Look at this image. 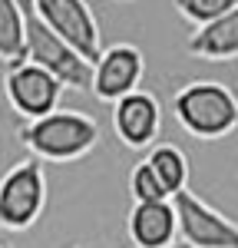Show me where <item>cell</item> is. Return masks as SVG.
Here are the masks:
<instances>
[{"label": "cell", "instance_id": "12", "mask_svg": "<svg viewBox=\"0 0 238 248\" xmlns=\"http://www.w3.org/2000/svg\"><path fill=\"white\" fill-rule=\"evenodd\" d=\"M27 60V10L17 0H0V63Z\"/></svg>", "mask_w": 238, "mask_h": 248}, {"label": "cell", "instance_id": "11", "mask_svg": "<svg viewBox=\"0 0 238 248\" xmlns=\"http://www.w3.org/2000/svg\"><path fill=\"white\" fill-rule=\"evenodd\" d=\"M189 53L208 63H228L238 57V3L212 23H202L189 37Z\"/></svg>", "mask_w": 238, "mask_h": 248}, {"label": "cell", "instance_id": "9", "mask_svg": "<svg viewBox=\"0 0 238 248\" xmlns=\"http://www.w3.org/2000/svg\"><path fill=\"white\" fill-rule=\"evenodd\" d=\"M162 129V106L152 93L133 90L113 103V133L126 149H149Z\"/></svg>", "mask_w": 238, "mask_h": 248}, {"label": "cell", "instance_id": "10", "mask_svg": "<svg viewBox=\"0 0 238 248\" xmlns=\"http://www.w3.org/2000/svg\"><path fill=\"white\" fill-rule=\"evenodd\" d=\"M126 232L136 248H165L178 235V215L172 199H152V202H133L126 215Z\"/></svg>", "mask_w": 238, "mask_h": 248}, {"label": "cell", "instance_id": "20", "mask_svg": "<svg viewBox=\"0 0 238 248\" xmlns=\"http://www.w3.org/2000/svg\"><path fill=\"white\" fill-rule=\"evenodd\" d=\"M119 3H122V0H119Z\"/></svg>", "mask_w": 238, "mask_h": 248}, {"label": "cell", "instance_id": "19", "mask_svg": "<svg viewBox=\"0 0 238 248\" xmlns=\"http://www.w3.org/2000/svg\"><path fill=\"white\" fill-rule=\"evenodd\" d=\"M0 248H14V245H0Z\"/></svg>", "mask_w": 238, "mask_h": 248}, {"label": "cell", "instance_id": "17", "mask_svg": "<svg viewBox=\"0 0 238 248\" xmlns=\"http://www.w3.org/2000/svg\"><path fill=\"white\" fill-rule=\"evenodd\" d=\"M20 7H23V10H27V14H33V0H17Z\"/></svg>", "mask_w": 238, "mask_h": 248}, {"label": "cell", "instance_id": "5", "mask_svg": "<svg viewBox=\"0 0 238 248\" xmlns=\"http://www.w3.org/2000/svg\"><path fill=\"white\" fill-rule=\"evenodd\" d=\"M63 83H60L46 66H40L33 60H20L10 63L7 73H3V93L7 103L14 106V113L23 119H37L46 116L60 106V96H63Z\"/></svg>", "mask_w": 238, "mask_h": 248}, {"label": "cell", "instance_id": "4", "mask_svg": "<svg viewBox=\"0 0 238 248\" xmlns=\"http://www.w3.org/2000/svg\"><path fill=\"white\" fill-rule=\"evenodd\" d=\"M27 60L46 66L66 90H89L93 60H86L73 43L53 33L37 14H27Z\"/></svg>", "mask_w": 238, "mask_h": 248}, {"label": "cell", "instance_id": "1", "mask_svg": "<svg viewBox=\"0 0 238 248\" xmlns=\"http://www.w3.org/2000/svg\"><path fill=\"white\" fill-rule=\"evenodd\" d=\"M17 139L40 162H76L99 146V123L79 109H53L46 116L27 119Z\"/></svg>", "mask_w": 238, "mask_h": 248}, {"label": "cell", "instance_id": "8", "mask_svg": "<svg viewBox=\"0 0 238 248\" xmlns=\"http://www.w3.org/2000/svg\"><path fill=\"white\" fill-rule=\"evenodd\" d=\"M146 73V57L133 43H113L103 46V53L93 60V83L89 90L103 103H116L119 96L139 90Z\"/></svg>", "mask_w": 238, "mask_h": 248}, {"label": "cell", "instance_id": "2", "mask_svg": "<svg viewBox=\"0 0 238 248\" xmlns=\"http://www.w3.org/2000/svg\"><path fill=\"white\" fill-rule=\"evenodd\" d=\"M178 126L192 139L215 142L238 129V99L218 79H192L172 99Z\"/></svg>", "mask_w": 238, "mask_h": 248}, {"label": "cell", "instance_id": "14", "mask_svg": "<svg viewBox=\"0 0 238 248\" xmlns=\"http://www.w3.org/2000/svg\"><path fill=\"white\" fill-rule=\"evenodd\" d=\"M172 3H176L182 20L202 27V23H212L215 17H222L225 10H232L238 0H172Z\"/></svg>", "mask_w": 238, "mask_h": 248}, {"label": "cell", "instance_id": "7", "mask_svg": "<svg viewBox=\"0 0 238 248\" xmlns=\"http://www.w3.org/2000/svg\"><path fill=\"white\" fill-rule=\"evenodd\" d=\"M33 14L53 33H60L66 43H73L86 60H96L103 53L99 20L86 0H33Z\"/></svg>", "mask_w": 238, "mask_h": 248}, {"label": "cell", "instance_id": "21", "mask_svg": "<svg viewBox=\"0 0 238 248\" xmlns=\"http://www.w3.org/2000/svg\"><path fill=\"white\" fill-rule=\"evenodd\" d=\"M133 248H136V245H133Z\"/></svg>", "mask_w": 238, "mask_h": 248}, {"label": "cell", "instance_id": "15", "mask_svg": "<svg viewBox=\"0 0 238 248\" xmlns=\"http://www.w3.org/2000/svg\"><path fill=\"white\" fill-rule=\"evenodd\" d=\"M129 195L133 202H152V199H169V192L162 189V182L156 179L152 166L142 159L136 169L129 172Z\"/></svg>", "mask_w": 238, "mask_h": 248}, {"label": "cell", "instance_id": "16", "mask_svg": "<svg viewBox=\"0 0 238 248\" xmlns=\"http://www.w3.org/2000/svg\"><path fill=\"white\" fill-rule=\"evenodd\" d=\"M165 248H198V245H192V242H185V238H182V242H172V245H165Z\"/></svg>", "mask_w": 238, "mask_h": 248}, {"label": "cell", "instance_id": "3", "mask_svg": "<svg viewBox=\"0 0 238 248\" xmlns=\"http://www.w3.org/2000/svg\"><path fill=\"white\" fill-rule=\"evenodd\" d=\"M46 209V172L37 155L20 159L0 179V229L27 232Z\"/></svg>", "mask_w": 238, "mask_h": 248}, {"label": "cell", "instance_id": "22", "mask_svg": "<svg viewBox=\"0 0 238 248\" xmlns=\"http://www.w3.org/2000/svg\"><path fill=\"white\" fill-rule=\"evenodd\" d=\"M235 248H238V245H235Z\"/></svg>", "mask_w": 238, "mask_h": 248}, {"label": "cell", "instance_id": "18", "mask_svg": "<svg viewBox=\"0 0 238 248\" xmlns=\"http://www.w3.org/2000/svg\"><path fill=\"white\" fill-rule=\"evenodd\" d=\"M60 248H89V245H60Z\"/></svg>", "mask_w": 238, "mask_h": 248}, {"label": "cell", "instance_id": "6", "mask_svg": "<svg viewBox=\"0 0 238 248\" xmlns=\"http://www.w3.org/2000/svg\"><path fill=\"white\" fill-rule=\"evenodd\" d=\"M172 205L178 215V235L198 248H235L238 245V222L222 215L215 205L198 199L195 192L178 189L172 195Z\"/></svg>", "mask_w": 238, "mask_h": 248}, {"label": "cell", "instance_id": "13", "mask_svg": "<svg viewBox=\"0 0 238 248\" xmlns=\"http://www.w3.org/2000/svg\"><path fill=\"white\" fill-rule=\"evenodd\" d=\"M146 162L152 166L156 179L162 182V189L169 192V199H172L178 189L189 186V155L182 153L178 146L159 142V146H152V153L146 155Z\"/></svg>", "mask_w": 238, "mask_h": 248}]
</instances>
